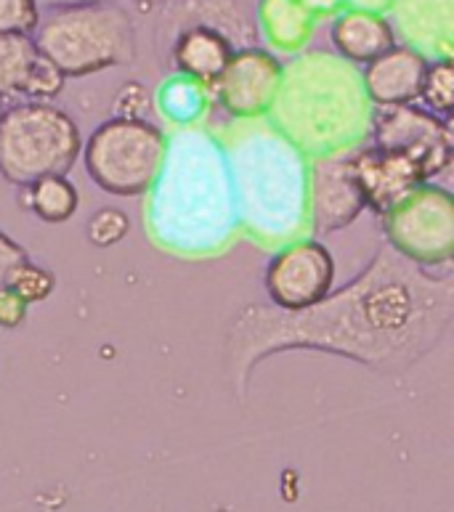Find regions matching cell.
<instances>
[{
    "mask_svg": "<svg viewBox=\"0 0 454 512\" xmlns=\"http://www.w3.org/2000/svg\"><path fill=\"white\" fill-rule=\"evenodd\" d=\"M19 192V205L51 226L67 223L80 207V192L67 176L40 178Z\"/></svg>",
    "mask_w": 454,
    "mask_h": 512,
    "instance_id": "16",
    "label": "cell"
},
{
    "mask_svg": "<svg viewBox=\"0 0 454 512\" xmlns=\"http://www.w3.org/2000/svg\"><path fill=\"white\" fill-rule=\"evenodd\" d=\"M330 43L335 56L346 64L367 67L385 51L399 46L391 22L380 14L359 11V8H343L330 24Z\"/></svg>",
    "mask_w": 454,
    "mask_h": 512,
    "instance_id": "15",
    "label": "cell"
},
{
    "mask_svg": "<svg viewBox=\"0 0 454 512\" xmlns=\"http://www.w3.org/2000/svg\"><path fill=\"white\" fill-rule=\"evenodd\" d=\"M40 22V8L35 0H0V35H32Z\"/></svg>",
    "mask_w": 454,
    "mask_h": 512,
    "instance_id": "25",
    "label": "cell"
},
{
    "mask_svg": "<svg viewBox=\"0 0 454 512\" xmlns=\"http://www.w3.org/2000/svg\"><path fill=\"white\" fill-rule=\"evenodd\" d=\"M348 162L356 189L364 199V210H372L378 218L409 197L417 186L428 184L423 170L407 154L388 152L372 144L354 149L348 154Z\"/></svg>",
    "mask_w": 454,
    "mask_h": 512,
    "instance_id": "11",
    "label": "cell"
},
{
    "mask_svg": "<svg viewBox=\"0 0 454 512\" xmlns=\"http://www.w3.org/2000/svg\"><path fill=\"white\" fill-rule=\"evenodd\" d=\"M311 19L298 0H261V27L282 51H295L308 40Z\"/></svg>",
    "mask_w": 454,
    "mask_h": 512,
    "instance_id": "17",
    "label": "cell"
},
{
    "mask_svg": "<svg viewBox=\"0 0 454 512\" xmlns=\"http://www.w3.org/2000/svg\"><path fill=\"white\" fill-rule=\"evenodd\" d=\"M27 311L30 306L19 295L0 287V329H19L27 321Z\"/></svg>",
    "mask_w": 454,
    "mask_h": 512,
    "instance_id": "27",
    "label": "cell"
},
{
    "mask_svg": "<svg viewBox=\"0 0 454 512\" xmlns=\"http://www.w3.org/2000/svg\"><path fill=\"white\" fill-rule=\"evenodd\" d=\"M303 8H306L308 14H332V11H338L340 6H346L343 0H298Z\"/></svg>",
    "mask_w": 454,
    "mask_h": 512,
    "instance_id": "29",
    "label": "cell"
},
{
    "mask_svg": "<svg viewBox=\"0 0 454 512\" xmlns=\"http://www.w3.org/2000/svg\"><path fill=\"white\" fill-rule=\"evenodd\" d=\"M370 136L372 146L407 154L409 160H415L425 181H433L452 168V120L433 115L420 104L372 109Z\"/></svg>",
    "mask_w": 454,
    "mask_h": 512,
    "instance_id": "7",
    "label": "cell"
},
{
    "mask_svg": "<svg viewBox=\"0 0 454 512\" xmlns=\"http://www.w3.org/2000/svg\"><path fill=\"white\" fill-rule=\"evenodd\" d=\"M83 152L75 117L46 101L6 104L0 115V178L11 186L67 176Z\"/></svg>",
    "mask_w": 454,
    "mask_h": 512,
    "instance_id": "4",
    "label": "cell"
},
{
    "mask_svg": "<svg viewBox=\"0 0 454 512\" xmlns=\"http://www.w3.org/2000/svg\"><path fill=\"white\" fill-rule=\"evenodd\" d=\"M269 115L293 149L330 157L354 152L370 136L372 104L351 64L314 51L282 67V83Z\"/></svg>",
    "mask_w": 454,
    "mask_h": 512,
    "instance_id": "2",
    "label": "cell"
},
{
    "mask_svg": "<svg viewBox=\"0 0 454 512\" xmlns=\"http://www.w3.org/2000/svg\"><path fill=\"white\" fill-rule=\"evenodd\" d=\"M263 287L269 306L279 311H306L322 303L335 287V258L316 239L290 242L269 260Z\"/></svg>",
    "mask_w": 454,
    "mask_h": 512,
    "instance_id": "8",
    "label": "cell"
},
{
    "mask_svg": "<svg viewBox=\"0 0 454 512\" xmlns=\"http://www.w3.org/2000/svg\"><path fill=\"white\" fill-rule=\"evenodd\" d=\"M35 59L38 48L32 43V35H0V99H19L24 77Z\"/></svg>",
    "mask_w": 454,
    "mask_h": 512,
    "instance_id": "18",
    "label": "cell"
},
{
    "mask_svg": "<svg viewBox=\"0 0 454 512\" xmlns=\"http://www.w3.org/2000/svg\"><path fill=\"white\" fill-rule=\"evenodd\" d=\"M234 51L237 48L224 32L210 27V24L194 22L178 32V38L173 40L170 64H173L178 77H186V80H192V83L202 85L205 91H210L226 64H229Z\"/></svg>",
    "mask_w": 454,
    "mask_h": 512,
    "instance_id": "14",
    "label": "cell"
},
{
    "mask_svg": "<svg viewBox=\"0 0 454 512\" xmlns=\"http://www.w3.org/2000/svg\"><path fill=\"white\" fill-rule=\"evenodd\" d=\"M139 3H152V0H139Z\"/></svg>",
    "mask_w": 454,
    "mask_h": 512,
    "instance_id": "32",
    "label": "cell"
},
{
    "mask_svg": "<svg viewBox=\"0 0 454 512\" xmlns=\"http://www.w3.org/2000/svg\"><path fill=\"white\" fill-rule=\"evenodd\" d=\"M205 99H208V91L202 85L192 83L186 77H176V80H170L162 88L157 104H160L162 112L170 120H176V123H192L194 117L202 112V107H205Z\"/></svg>",
    "mask_w": 454,
    "mask_h": 512,
    "instance_id": "20",
    "label": "cell"
},
{
    "mask_svg": "<svg viewBox=\"0 0 454 512\" xmlns=\"http://www.w3.org/2000/svg\"><path fill=\"white\" fill-rule=\"evenodd\" d=\"M423 109L433 112V115L452 120L454 109V67L452 59H436L428 62L423 77V88H420V99Z\"/></svg>",
    "mask_w": 454,
    "mask_h": 512,
    "instance_id": "19",
    "label": "cell"
},
{
    "mask_svg": "<svg viewBox=\"0 0 454 512\" xmlns=\"http://www.w3.org/2000/svg\"><path fill=\"white\" fill-rule=\"evenodd\" d=\"M32 43L67 80H80L104 69L133 64L136 24L131 14L112 0L54 8L38 22Z\"/></svg>",
    "mask_w": 454,
    "mask_h": 512,
    "instance_id": "3",
    "label": "cell"
},
{
    "mask_svg": "<svg viewBox=\"0 0 454 512\" xmlns=\"http://www.w3.org/2000/svg\"><path fill=\"white\" fill-rule=\"evenodd\" d=\"M3 109H6V101L0 99V115H3Z\"/></svg>",
    "mask_w": 454,
    "mask_h": 512,
    "instance_id": "31",
    "label": "cell"
},
{
    "mask_svg": "<svg viewBox=\"0 0 454 512\" xmlns=\"http://www.w3.org/2000/svg\"><path fill=\"white\" fill-rule=\"evenodd\" d=\"M346 8H359V11H370V14H380L391 11L396 0H343Z\"/></svg>",
    "mask_w": 454,
    "mask_h": 512,
    "instance_id": "28",
    "label": "cell"
},
{
    "mask_svg": "<svg viewBox=\"0 0 454 512\" xmlns=\"http://www.w3.org/2000/svg\"><path fill=\"white\" fill-rule=\"evenodd\" d=\"M40 6H46L48 11L54 8H72V6H88V3H107V0H35Z\"/></svg>",
    "mask_w": 454,
    "mask_h": 512,
    "instance_id": "30",
    "label": "cell"
},
{
    "mask_svg": "<svg viewBox=\"0 0 454 512\" xmlns=\"http://www.w3.org/2000/svg\"><path fill=\"white\" fill-rule=\"evenodd\" d=\"M154 109V96L144 83H125L112 99V117L147 120Z\"/></svg>",
    "mask_w": 454,
    "mask_h": 512,
    "instance_id": "24",
    "label": "cell"
},
{
    "mask_svg": "<svg viewBox=\"0 0 454 512\" xmlns=\"http://www.w3.org/2000/svg\"><path fill=\"white\" fill-rule=\"evenodd\" d=\"M282 67L285 64L263 48H237L208 93L231 117L255 120L266 115L277 99Z\"/></svg>",
    "mask_w": 454,
    "mask_h": 512,
    "instance_id": "9",
    "label": "cell"
},
{
    "mask_svg": "<svg viewBox=\"0 0 454 512\" xmlns=\"http://www.w3.org/2000/svg\"><path fill=\"white\" fill-rule=\"evenodd\" d=\"M388 19L401 46L423 54L428 62L452 59L454 0H396Z\"/></svg>",
    "mask_w": 454,
    "mask_h": 512,
    "instance_id": "12",
    "label": "cell"
},
{
    "mask_svg": "<svg viewBox=\"0 0 454 512\" xmlns=\"http://www.w3.org/2000/svg\"><path fill=\"white\" fill-rule=\"evenodd\" d=\"M428 59L407 46H393L362 69V88L372 109L417 104Z\"/></svg>",
    "mask_w": 454,
    "mask_h": 512,
    "instance_id": "13",
    "label": "cell"
},
{
    "mask_svg": "<svg viewBox=\"0 0 454 512\" xmlns=\"http://www.w3.org/2000/svg\"><path fill=\"white\" fill-rule=\"evenodd\" d=\"M131 231V218L120 207H99L85 223V239L99 250L120 245Z\"/></svg>",
    "mask_w": 454,
    "mask_h": 512,
    "instance_id": "22",
    "label": "cell"
},
{
    "mask_svg": "<svg viewBox=\"0 0 454 512\" xmlns=\"http://www.w3.org/2000/svg\"><path fill=\"white\" fill-rule=\"evenodd\" d=\"M385 245L425 271H449L454 255V197L444 186H417L380 215Z\"/></svg>",
    "mask_w": 454,
    "mask_h": 512,
    "instance_id": "6",
    "label": "cell"
},
{
    "mask_svg": "<svg viewBox=\"0 0 454 512\" xmlns=\"http://www.w3.org/2000/svg\"><path fill=\"white\" fill-rule=\"evenodd\" d=\"M6 287L14 295H19L27 306H35V303H43V300L54 295L56 276L46 266H40L32 258H27L22 266H16V271L11 274Z\"/></svg>",
    "mask_w": 454,
    "mask_h": 512,
    "instance_id": "21",
    "label": "cell"
},
{
    "mask_svg": "<svg viewBox=\"0 0 454 512\" xmlns=\"http://www.w3.org/2000/svg\"><path fill=\"white\" fill-rule=\"evenodd\" d=\"M85 173L104 194L141 197L152 192L168 162V138L149 120L109 117L83 141Z\"/></svg>",
    "mask_w": 454,
    "mask_h": 512,
    "instance_id": "5",
    "label": "cell"
},
{
    "mask_svg": "<svg viewBox=\"0 0 454 512\" xmlns=\"http://www.w3.org/2000/svg\"><path fill=\"white\" fill-rule=\"evenodd\" d=\"M27 258H30L27 250L0 229V287H6L11 274L16 271V266H22Z\"/></svg>",
    "mask_w": 454,
    "mask_h": 512,
    "instance_id": "26",
    "label": "cell"
},
{
    "mask_svg": "<svg viewBox=\"0 0 454 512\" xmlns=\"http://www.w3.org/2000/svg\"><path fill=\"white\" fill-rule=\"evenodd\" d=\"M348 154L316 157L308 170V218L319 234H335L348 229L364 213V199L351 176Z\"/></svg>",
    "mask_w": 454,
    "mask_h": 512,
    "instance_id": "10",
    "label": "cell"
},
{
    "mask_svg": "<svg viewBox=\"0 0 454 512\" xmlns=\"http://www.w3.org/2000/svg\"><path fill=\"white\" fill-rule=\"evenodd\" d=\"M454 324L452 271H425L383 245L340 290L306 311L250 303L224 335L234 396L247 398L261 361L287 351H316L399 377L431 356Z\"/></svg>",
    "mask_w": 454,
    "mask_h": 512,
    "instance_id": "1",
    "label": "cell"
},
{
    "mask_svg": "<svg viewBox=\"0 0 454 512\" xmlns=\"http://www.w3.org/2000/svg\"><path fill=\"white\" fill-rule=\"evenodd\" d=\"M64 85H67V77H64L54 64L48 62V59H43V56L38 54V59L32 62L30 72H27V77H24L19 99L46 101V104H51V101L64 91Z\"/></svg>",
    "mask_w": 454,
    "mask_h": 512,
    "instance_id": "23",
    "label": "cell"
}]
</instances>
